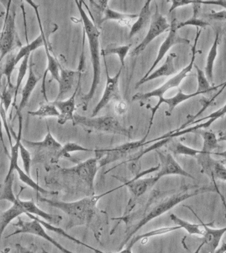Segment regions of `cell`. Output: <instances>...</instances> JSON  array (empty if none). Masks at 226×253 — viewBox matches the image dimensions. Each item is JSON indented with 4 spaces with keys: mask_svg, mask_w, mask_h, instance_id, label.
<instances>
[{
    "mask_svg": "<svg viewBox=\"0 0 226 253\" xmlns=\"http://www.w3.org/2000/svg\"><path fill=\"white\" fill-rule=\"evenodd\" d=\"M124 187V184L101 195H91L73 202H63L39 197V201L47 204L51 207L60 210L69 217L68 228L75 225L87 224L90 223L95 216L97 205L99 200L109 194Z\"/></svg>",
    "mask_w": 226,
    "mask_h": 253,
    "instance_id": "6da1fadb",
    "label": "cell"
},
{
    "mask_svg": "<svg viewBox=\"0 0 226 253\" xmlns=\"http://www.w3.org/2000/svg\"><path fill=\"white\" fill-rule=\"evenodd\" d=\"M81 22L83 25L84 33L88 40L89 52H90L91 65L93 69V81L89 92L83 97V110L86 111L90 101L96 92L97 87L101 82V65L100 51V31L94 22L91 21L83 8L82 1H75Z\"/></svg>",
    "mask_w": 226,
    "mask_h": 253,
    "instance_id": "7a4b0ae2",
    "label": "cell"
},
{
    "mask_svg": "<svg viewBox=\"0 0 226 253\" xmlns=\"http://www.w3.org/2000/svg\"><path fill=\"white\" fill-rule=\"evenodd\" d=\"M210 191H216V187L214 189L208 187H191L189 189L182 190L178 193L167 197L166 199L163 200L160 203L155 206L147 214L144 215V217L138 221V223L129 232L124 242H123L122 245H126L128 243L129 239L132 238L135 233L138 232L144 225L148 224L149 222L154 220V219L164 214L167 211H170V210L173 209L174 207H176L182 202L196 197L200 194L205 193Z\"/></svg>",
    "mask_w": 226,
    "mask_h": 253,
    "instance_id": "3957f363",
    "label": "cell"
},
{
    "mask_svg": "<svg viewBox=\"0 0 226 253\" xmlns=\"http://www.w3.org/2000/svg\"><path fill=\"white\" fill-rule=\"evenodd\" d=\"M73 126H80L86 131L105 132L132 138V126L126 127L115 117L104 116L89 117L74 114L72 121Z\"/></svg>",
    "mask_w": 226,
    "mask_h": 253,
    "instance_id": "277c9868",
    "label": "cell"
},
{
    "mask_svg": "<svg viewBox=\"0 0 226 253\" xmlns=\"http://www.w3.org/2000/svg\"><path fill=\"white\" fill-rule=\"evenodd\" d=\"M200 33H201V29L197 28L196 29V35L195 40H194V45L192 47L191 60H190L188 65H186L179 73H176L173 77L169 79L164 84L158 87V88L154 89V90L150 91V92L137 93V94H134L132 96V100L134 101H134L135 102L136 101H144L152 98H158L159 100H161V99L164 98V94L168 90L179 86L183 79L187 77L188 73H190L192 71V68H193L196 53L200 52V51L196 50V45H197L198 40L199 39Z\"/></svg>",
    "mask_w": 226,
    "mask_h": 253,
    "instance_id": "5b68a950",
    "label": "cell"
},
{
    "mask_svg": "<svg viewBox=\"0 0 226 253\" xmlns=\"http://www.w3.org/2000/svg\"><path fill=\"white\" fill-rule=\"evenodd\" d=\"M148 137V136L145 134L142 139L136 141L126 142L114 148H101L93 150L95 158L98 161L99 168L128 158L131 154H138L142 150L143 146L150 143V141L146 142Z\"/></svg>",
    "mask_w": 226,
    "mask_h": 253,
    "instance_id": "8992f818",
    "label": "cell"
},
{
    "mask_svg": "<svg viewBox=\"0 0 226 253\" xmlns=\"http://www.w3.org/2000/svg\"><path fill=\"white\" fill-rule=\"evenodd\" d=\"M16 5L13 1L6 2V11L3 28L0 33V61L18 45L16 32Z\"/></svg>",
    "mask_w": 226,
    "mask_h": 253,
    "instance_id": "52a82bcc",
    "label": "cell"
},
{
    "mask_svg": "<svg viewBox=\"0 0 226 253\" xmlns=\"http://www.w3.org/2000/svg\"><path fill=\"white\" fill-rule=\"evenodd\" d=\"M99 169L96 158H89L70 168H61V173L80 180L88 189L91 195H95V177Z\"/></svg>",
    "mask_w": 226,
    "mask_h": 253,
    "instance_id": "ba28073f",
    "label": "cell"
},
{
    "mask_svg": "<svg viewBox=\"0 0 226 253\" xmlns=\"http://www.w3.org/2000/svg\"><path fill=\"white\" fill-rule=\"evenodd\" d=\"M26 3H29L30 6L34 9L35 11L36 17L38 23H39L40 31L43 33L44 39V48H45L46 55H47V69L44 73L43 77V83H42V93H43L44 98H45L46 102H49L48 100L47 96V90H46V79H47V75L48 73H51L52 78L57 81L58 83L59 78V61L57 60L56 57L52 53L51 46H50L49 42V35H47L44 30L43 23H42L41 15L39 11V5L33 1H27Z\"/></svg>",
    "mask_w": 226,
    "mask_h": 253,
    "instance_id": "9c48e42d",
    "label": "cell"
},
{
    "mask_svg": "<svg viewBox=\"0 0 226 253\" xmlns=\"http://www.w3.org/2000/svg\"><path fill=\"white\" fill-rule=\"evenodd\" d=\"M15 227H17V229L11 234L8 235L6 238H9L14 236V235L19 234H30L35 235V236L41 237V238L45 239L52 245H54L63 253H75L71 251L67 250L64 247L53 239L51 235L48 234L47 231H45V227L43 226L37 220L32 219L30 221H25L22 220L21 217H18L17 223H13Z\"/></svg>",
    "mask_w": 226,
    "mask_h": 253,
    "instance_id": "30bf717a",
    "label": "cell"
},
{
    "mask_svg": "<svg viewBox=\"0 0 226 253\" xmlns=\"http://www.w3.org/2000/svg\"><path fill=\"white\" fill-rule=\"evenodd\" d=\"M170 27V25L168 23L166 17L160 13L158 6L156 4V11H155L154 15L152 16L148 33L143 41L131 51L130 56H138L156 38L162 35L165 32L169 31Z\"/></svg>",
    "mask_w": 226,
    "mask_h": 253,
    "instance_id": "8fae6325",
    "label": "cell"
},
{
    "mask_svg": "<svg viewBox=\"0 0 226 253\" xmlns=\"http://www.w3.org/2000/svg\"><path fill=\"white\" fill-rule=\"evenodd\" d=\"M103 57L105 66V73H106V84H105L104 92L99 100L98 104L96 105L91 113V117H95L103 108H104L111 100L118 101L122 100L120 88H119V81L121 73H122V67L116 73L114 76L111 77L109 75L108 67H107V61L105 56Z\"/></svg>",
    "mask_w": 226,
    "mask_h": 253,
    "instance_id": "7c38bea8",
    "label": "cell"
},
{
    "mask_svg": "<svg viewBox=\"0 0 226 253\" xmlns=\"http://www.w3.org/2000/svg\"><path fill=\"white\" fill-rule=\"evenodd\" d=\"M160 166H157L156 167L150 168L146 171H143L142 173L137 174L134 176V179L129 180L126 183H124V187H128L129 191L130 192L131 203L138 199L139 197H142L144 194L146 193L148 190L152 189L153 187L160 179L156 175L154 177L142 178L143 176L148 174L149 173H153V172L158 171Z\"/></svg>",
    "mask_w": 226,
    "mask_h": 253,
    "instance_id": "4fadbf2b",
    "label": "cell"
},
{
    "mask_svg": "<svg viewBox=\"0 0 226 253\" xmlns=\"http://www.w3.org/2000/svg\"><path fill=\"white\" fill-rule=\"evenodd\" d=\"M170 30H169L168 35L167 36L165 41L163 42L162 45H160L158 55H157L154 62L153 63L152 67H150L148 72L146 73V74L145 75L142 79H146L147 77H148L149 75L154 71L157 65L162 60L165 55L168 53V51H170V49L171 48L172 46L178 44V43L190 44V41L189 40L186 39L185 38L181 37L178 35L177 33V20H176V19H172L171 23H170Z\"/></svg>",
    "mask_w": 226,
    "mask_h": 253,
    "instance_id": "5bb4252c",
    "label": "cell"
},
{
    "mask_svg": "<svg viewBox=\"0 0 226 253\" xmlns=\"http://www.w3.org/2000/svg\"><path fill=\"white\" fill-rule=\"evenodd\" d=\"M89 3L99 16L97 27H101L107 21H116L125 25L131 20L137 19L138 17V14L123 13L111 9L108 5L109 1H90Z\"/></svg>",
    "mask_w": 226,
    "mask_h": 253,
    "instance_id": "9a60e30c",
    "label": "cell"
},
{
    "mask_svg": "<svg viewBox=\"0 0 226 253\" xmlns=\"http://www.w3.org/2000/svg\"><path fill=\"white\" fill-rule=\"evenodd\" d=\"M211 155L200 151L195 158L201 168L202 173L208 175L216 186L217 180L226 181V167L222 161L214 159Z\"/></svg>",
    "mask_w": 226,
    "mask_h": 253,
    "instance_id": "2e32d148",
    "label": "cell"
},
{
    "mask_svg": "<svg viewBox=\"0 0 226 253\" xmlns=\"http://www.w3.org/2000/svg\"><path fill=\"white\" fill-rule=\"evenodd\" d=\"M83 55L81 53L80 62H79L78 69L77 71L70 70L65 68L62 65L59 64V78L58 81V93L55 100H63L68 96L71 90H72L75 84H77L79 79L81 77L83 69Z\"/></svg>",
    "mask_w": 226,
    "mask_h": 253,
    "instance_id": "e0dca14e",
    "label": "cell"
},
{
    "mask_svg": "<svg viewBox=\"0 0 226 253\" xmlns=\"http://www.w3.org/2000/svg\"><path fill=\"white\" fill-rule=\"evenodd\" d=\"M158 153L159 160L160 163L159 164L158 173H156L157 177L162 179V177L169 175H179L182 177L190 178L194 179V176L188 173L186 170L180 166V164L176 161L173 156L170 153H165V152L156 150Z\"/></svg>",
    "mask_w": 226,
    "mask_h": 253,
    "instance_id": "ac0fdd59",
    "label": "cell"
},
{
    "mask_svg": "<svg viewBox=\"0 0 226 253\" xmlns=\"http://www.w3.org/2000/svg\"><path fill=\"white\" fill-rule=\"evenodd\" d=\"M24 146L28 149L36 153H48L52 156V159L61 148V144L52 134L49 125L47 124V133L45 138L41 141H31V140L22 139ZM51 159V160H52Z\"/></svg>",
    "mask_w": 226,
    "mask_h": 253,
    "instance_id": "d6986e66",
    "label": "cell"
},
{
    "mask_svg": "<svg viewBox=\"0 0 226 253\" xmlns=\"http://www.w3.org/2000/svg\"><path fill=\"white\" fill-rule=\"evenodd\" d=\"M81 77L79 79L78 83L75 87L73 94L68 97L66 100L54 101L53 104L56 107L58 110L59 116L57 118V123L59 125H64L65 123L71 121L72 122L74 113L76 111L75 106V97H76L77 91L81 85Z\"/></svg>",
    "mask_w": 226,
    "mask_h": 253,
    "instance_id": "ffe728a7",
    "label": "cell"
},
{
    "mask_svg": "<svg viewBox=\"0 0 226 253\" xmlns=\"http://www.w3.org/2000/svg\"><path fill=\"white\" fill-rule=\"evenodd\" d=\"M41 80V77L37 76L35 71H34V63L33 57H30L29 63V69H28V77L25 85L22 90L21 98L20 100L19 106L17 108L16 112V116H19L21 115L22 112L25 107L27 106L28 102L30 98H31L33 91L35 90L38 83Z\"/></svg>",
    "mask_w": 226,
    "mask_h": 253,
    "instance_id": "44dd1931",
    "label": "cell"
},
{
    "mask_svg": "<svg viewBox=\"0 0 226 253\" xmlns=\"http://www.w3.org/2000/svg\"><path fill=\"white\" fill-rule=\"evenodd\" d=\"M226 114V104L224 105L222 108L216 111L215 112L212 113V114L209 115V116L200 119V120L196 121L195 122H192L189 126H190V125L195 124L196 123L204 122V121L207 120L206 122L202 123V124H200L196 125L195 126H190L189 128H184V129L179 130V131H175V130L170 131V137H177V136L183 135V134L192 133V132H194L196 130L198 129H206V128H209L216 120H219L220 118H222V117L225 116Z\"/></svg>",
    "mask_w": 226,
    "mask_h": 253,
    "instance_id": "7402d4cb",
    "label": "cell"
},
{
    "mask_svg": "<svg viewBox=\"0 0 226 253\" xmlns=\"http://www.w3.org/2000/svg\"><path fill=\"white\" fill-rule=\"evenodd\" d=\"M176 54L174 53H170L168 55L166 61L163 63L162 66L152 73L146 79H141L138 83H136L135 88H137L145 83L150 82L154 79L160 78L163 77H170L176 73V69L174 67V59L176 58Z\"/></svg>",
    "mask_w": 226,
    "mask_h": 253,
    "instance_id": "603a6c76",
    "label": "cell"
},
{
    "mask_svg": "<svg viewBox=\"0 0 226 253\" xmlns=\"http://www.w3.org/2000/svg\"><path fill=\"white\" fill-rule=\"evenodd\" d=\"M26 213L27 211L22 203V200L18 197L17 201L12 205L9 209L3 211L0 210V240H1L4 231L5 230L10 223L23 213Z\"/></svg>",
    "mask_w": 226,
    "mask_h": 253,
    "instance_id": "cb8c5ba5",
    "label": "cell"
},
{
    "mask_svg": "<svg viewBox=\"0 0 226 253\" xmlns=\"http://www.w3.org/2000/svg\"><path fill=\"white\" fill-rule=\"evenodd\" d=\"M205 233L203 235L204 245H207L210 253H214L217 250L221 243L222 237L226 233V227L222 228L214 229L210 227L211 223H204Z\"/></svg>",
    "mask_w": 226,
    "mask_h": 253,
    "instance_id": "d4e9b609",
    "label": "cell"
},
{
    "mask_svg": "<svg viewBox=\"0 0 226 253\" xmlns=\"http://www.w3.org/2000/svg\"><path fill=\"white\" fill-rule=\"evenodd\" d=\"M19 120V129H18V134L15 137V144L11 146V151L9 154V166L7 175L5 177V181H7L11 175H13L14 171H15V168L18 164V159L19 156V146L21 142L22 131H23V117L22 115L18 116Z\"/></svg>",
    "mask_w": 226,
    "mask_h": 253,
    "instance_id": "484cf974",
    "label": "cell"
},
{
    "mask_svg": "<svg viewBox=\"0 0 226 253\" xmlns=\"http://www.w3.org/2000/svg\"><path fill=\"white\" fill-rule=\"evenodd\" d=\"M22 203H23L27 213L35 215V216L39 217V218L43 219V220L47 221L51 224H58L62 220L63 217L61 215L46 212V211L40 209L39 207H38V206L36 205L33 200H30V201H23L22 200Z\"/></svg>",
    "mask_w": 226,
    "mask_h": 253,
    "instance_id": "4316f807",
    "label": "cell"
},
{
    "mask_svg": "<svg viewBox=\"0 0 226 253\" xmlns=\"http://www.w3.org/2000/svg\"><path fill=\"white\" fill-rule=\"evenodd\" d=\"M151 3H152V1H150V0L145 2L140 13L138 14L136 21L131 27L128 35L129 39H132L150 23L151 18H152V12H151L150 9Z\"/></svg>",
    "mask_w": 226,
    "mask_h": 253,
    "instance_id": "83f0119b",
    "label": "cell"
},
{
    "mask_svg": "<svg viewBox=\"0 0 226 253\" xmlns=\"http://www.w3.org/2000/svg\"><path fill=\"white\" fill-rule=\"evenodd\" d=\"M192 212L199 219L200 223H190L189 221L184 220V219L180 218L177 215L172 213L170 215V218L177 226L180 227V229H183L190 235H200V236H203L204 233H205V229H204V225L203 221L200 220L199 217L196 214L193 210L188 207Z\"/></svg>",
    "mask_w": 226,
    "mask_h": 253,
    "instance_id": "f1b7e54d",
    "label": "cell"
},
{
    "mask_svg": "<svg viewBox=\"0 0 226 253\" xmlns=\"http://www.w3.org/2000/svg\"><path fill=\"white\" fill-rule=\"evenodd\" d=\"M220 33L218 32L216 34L215 40H214L213 44H212L211 48H210L209 53L206 59L205 66V75L206 78L209 81L210 84H213L214 82V62L218 55V45H219Z\"/></svg>",
    "mask_w": 226,
    "mask_h": 253,
    "instance_id": "f546056e",
    "label": "cell"
},
{
    "mask_svg": "<svg viewBox=\"0 0 226 253\" xmlns=\"http://www.w3.org/2000/svg\"><path fill=\"white\" fill-rule=\"evenodd\" d=\"M92 151H93V150L83 147V146L76 143V142H68L61 146L59 151L56 154L55 157L51 160V162L53 164H56L59 160L62 159V158H71V152Z\"/></svg>",
    "mask_w": 226,
    "mask_h": 253,
    "instance_id": "4dcf8cb0",
    "label": "cell"
},
{
    "mask_svg": "<svg viewBox=\"0 0 226 253\" xmlns=\"http://www.w3.org/2000/svg\"><path fill=\"white\" fill-rule=\"evenodd\" d=\"M196 133L199 134L203 139V145L200 151L204 153H213L214 150L218 147V140L214 132L206 129H198L196 130Z\"/></svg>",
    "mask_w": 226,
    "mask_h": 253,
    "instance_id": "1f68e13d",
    "label": "cell"
},
{
    "mask_svg": "<svg viewBox=\"0 0 226 253\" xmlns=\"http://www.w3.org/2000/svg\"><path fill=\"white\" fill-rule=\"evenodd\" d=\"M29 116L37 117L40 118H58L59 116L58 110L55 106L53 102H42L40 104L39 109L35 111H29L27 112Z\"/></svg>",
    "mask_w": 226,
    "mask_h": 253,
    "instance_id": "d6a6232c",
    "label": "cell"
},
{
    "mask_svg": "<svg viewBox=\"0 0 226 253\" xmlns=\"http://www.w3.org/2000/svg\"><path fill=\"white\" fill-rule=\"evenodd\" d=\"M44 47V39L43 33L40 31L39 37L36 38L31 43L27 42V45L20 48L17 53H16L15 64L17 65L20 61L28 55H31L32 52L39 49L40 47Z\"/></svg>",
    "mask_w": 226,
    "mask_h": 253,
    "instance_id": "836d02e7",
    "label": "cell"
},
{
    "mask_svg": "<svg viewBox=\"0 0 226 253\" xmlns=\"http://www.w3.org/2000/svg\"><path fill=\"white\" fill-rule=\"evenodd\" d=\"M166 146L174 155H184L196 158L198 154L200 153L199 150L190 148L179 141H172V139L166 144Z\"/></svg>",
    "mask_w": 226,
    "mask_h": 253,
    "instance_id": "e575fe53",
    "label": "cell"
},
{
    "mask_svg": "<svg viewBox=\"0 0 226 253\" xmlns=\"http://www.w3.org/2000/svg\"><path fill=\"white\" fill-rule=\"evenodd\" d=\"M200 5H201V3H200V1H195V3L192 4L193 14H192V17L185 21L178 23V30L181 29L182 27H186V26H194V27H196L198 29L200 28V29H201L210 25L208 22L202 21V20H200L198 18V15H199L200 7H201Z\"/></svg>",
    "mask_w": 226,
    "mask_h": 253,
    "instance_id": "d590c367",
    "label": "cell"
},
{
    "mask_svg": "<svg viewBox=\"0 0 226 253\" xmlns=\"http://www.w3.org/2000/svg\"><path fill=\"white\" fill-rule=\"evenodd\" d=\"M15 171L17 172L18 175H19L20 181L23 182L25 185L29 186V187L32 188L37 193L43 194V195H55L57 194V192L49 191L47 190L43 189V187H41L37 183H36L35 181L29 175H28L27 173L23 169H22L19 166H17L15 168Z\"/></svg>",
    "mask_w": 226,
    "mask_h": 253,
    "instance_id": "8d00e7d4",
    "label": "cell"
},
{
    "mask_svg": "<svg viewBox=\"0 0 226 253\" xmlns=\"http://www.w3.org/2000/svg\"><path fill=\"white\" fill-rule=\"evenodd\" d=\"M180 229V227L176 225V226L165 227H162V228L155 229V230L149 231V232L144 233V234L137 235V236L133 237L132 239H130V241H128L127 246L132 247H132L134 246V245L139 241L150 238V237L158 236V235H162L166 234V233L173 232V231L178 230V229Z\"/></svg>",
    "mask_w": 226,
    "mask_h": 253,
    "instance_id": "74e56055",
    "label": "cell"
},
{
    "mask_svg": "<svg viewBox=\"0 0 226 253\" xmlns=\"http://www.w3.org/2000/svg\"><path fill=\"white\" fill-rule=\"evenodd\" d=\"M30 57H31V55H28L24 57L19 67L17 80H16L15 85V96H14L13 102L12 103V108L15 107V105L17 103V96L18 94H19L20 88H21L22 83H23V79L25 78L26 74H27L28 69H29Z\"/></svg>",
    "mask_w": 226,
    "mask_h": 253,
    "instance_id": "f35d334b",
    "label": "cell"
},
{
    "mask_svg": "<svg viewBox=\"0 0 226 253\" xmlns=\"http://www.w3.org/2000/svg\"><path fill=\"white\" fill-rule=\"evenodd\" d=\"M132 47V44H127L124 45H120L117 47L107 46L105 49L101 50V54L103 56H106L109 55H116L118 57L119 60L121 63V67L122 68L125 67V59L127 55L128 54L129 51Z\"/></svg>",
    "mask_w": 226,
    "mask_h": 253,
    "instance_id": "ab89813d",
    "label": "cell"
},
{
    "mask_svg": "<svg viewBox=\"0 0 226 253\" xmlns=\"http://www.w3.org/2000/svg\"><path fill=\"white\" fill-rule=\"evenodd\" d=\"M15 56V53H10L5 57L6 59L3 66H1L2 72H3V76L5 77L6 79L5 84L8 86L13 85L11 81V76L16 66Z\"/></svg>",
    "mask_w": 226,
    "mask_h": 253,
    "instance_id": "60d3db41",
    "label": "cell"
},
{
    "mask_svg": "<svg viewBox=\"0 0 226 253\" xmlns=\"http://www.w3.org/2000/svg\"><path fill=\"white\" fill-rule=\"evenodd\" d=\"M194 66H195L196 73H197L198 88L196 91L204 92V94H206V93L210 92V91L216 90V89H218L219 87L223 86L224 83L218 85V86H211L209 81H208L207 78H206L205 73L201 70L197 65H195Z\"/></svg>",
    "mask_w": 226,
    "mask_h": 253,
    "instance_id": "b9f144b4",
    "label": "cell"
},
{
    "mask_svg": "<svg viewBox=\"0 0 226 253\" xmlns=\"http://www.w3.org/2000/svg\"><path fill=\"white\" fill-rule=\"evenodd\" d=\"M14 179V174L7 180L4 181V188L3 192L0 195V201H7L12 204L17 201V197H15L13 190V183Z\"/></svg>",
    "mask_w": 226,
    "mask_h": 253,
    "instance_id": "7bdbcfd3",
    "label": "cell"
},
{
    "mask_svg": "<svg viewBox=\"0 0 226 253\" xmlns=\"http://www.w3.org/2000/svg\"><path fill=\"white\" fill-rule=\"evenodd\" d=\"M14 96H15V85H11V86H8L6 84L4 85L1 98H0L1 100L0 102L3 104L6 112L9 110L11 102H13Z\"/></svg>",
    "mask_w": 226,
    "mask_h": 253,
    "instance_id": "ee69618b",
    "label": "cell"
},
{
    "mask_svg": "<svg viewBox=\"0 0 226 253\" xmlns=\"http://www.w3.org/2000/svg\"><path fill=\"white\" fill-rule=\"evenodd\" d=\"M19 154L20 156H21L22 162H23L24 171H25L28 175H31L32 163L31 152L24 146L22 140L19 146Z\"/></svg>",
    "mask_w": 226,
    "mask_h": 253,
    "instance_id": "f6af8a7d",
    "label": "cell"
},
{
    "mask_svg": "<svg viewBox=\"0 0 226 253\" xmlns=\"http://www.w3.org/2000/svg\"><path fill=\"white\" fill-rule=\"evenodd\" d=\"M6 114L7 112H5V108L3 106V104L0 102V116H1L2 122H3V127L5 128L6 134H7L8 140H9L10 145L11 146L13 145V142H12V136H11V130L10 128L9 125L7 121V118H6Z\"/></svg>",
    "mask_w": 226,
    "mask_h": 253,
    "instance_id": "bcb514c9",
    "label": "cell"
},
{
    "mask_svg": "<svg viewBox=\"0 0 226 253\" xmlns=\"http://www.w3.org/2000/svg\"><path fill=\"white\" fill-rule=\"evenodd\" d=\"M114 112L118 116H122L128 112V106L126 101L122 100L116 101L114 107Z\"/></svg>",
    "mask_w": 226,
    "mask_h": 253,
    "instance_id": "7dc6e473",
    "label": "cell"
},
{
    "mask_svg": "<svg viewBox=\"0 0 226 253\" xmlns=\"http://www.w3.org/2000/svg\"><path fill=\"white\" fill-rule=\"evenodd\" d=\"M168 2L171 3L170 10H169V13H171L174 9H177L178 7L195 3V1H190V0H172V1Z\"/></svg>",
    "mask_w": 226,
    "mask_h": 253,
    "instance_id": "c3c4849f",
    "label": "cell"
},
{
    "mask_svg": "<svg viewBox=\"0 0 226 253\" xmlns=\"http://www.w3.org/2000/svg\"><path fill=\"white\" fill-rule=\"evenodd\" d=\"M218 142H226V130L224 131L219 132V136L218 137ZM212 154L214 155L220 156V157L223 158L224 160H226V150L221 152H213Z\"/></svg>",
    "mask_w": 226,
    "mask_h": 253,
    "instance_id": "681fc988",
    "label": "cell"
},
{
    "mask_svg": "<svg viewBox=\"0 0 226 253\" xmlns=\"http://www.w3.org/2000/svg\"><path fill=\"white\" fill-rule=\"evenodd\" d=\"M34 245H31L30 247H26L22 246L20 244H16L15 248L17 249L18 253H36L37 249L35 247H33Z\"/></svg>",
    "mask_w": 226,
    "mask_h": 253,
    "instance_id": "f907efd6",
    "label": "cell"
},
{
    "mask_svg": "<svg viewBox=\"0 0 226 253\" xmlns=\"http://www.w3.org/2000/svg\"><path fill=\"white\" fill-rule=\"evenodd\" d=\"M206 17L214 20H226V11L214 12V13L207 14Z\"/></svg>",
    "mask_w": 226,
    "mask_h": 253,
    "instance_id": "816d5d0a",
    "label": "cell"
},
{
    "mask_svg": "<svg viewBox=\"0 0 226 253\" xmlns=\"http://www.w3.org/2000/svg\"><path fill=\"white\" fill-rule=\"evenodd\" d=\"M3 126V122H2L1 116H0V140H1L2 146H3L4 151H5V153L7 154V156H9V154L8 153L7 146H6L5 141H4Z\"/></svg>",
    "mask_w": 226,
    "mask_h": 253,
    "instance_id": "f5cc1de1",
    "label": "cell"
},
{
    "mask_svg": "<svg viewBox=\"0 0 226 253\" xmlns=\"http://www.w3.org/2000/svg\"><path fill=\"white\" fill-rule=\"evenodd\" d=\"M201 4H206V5H213L221 6L226 9V1L218 0V1H200Z\"/></svg>",
    "mask_w": 226,
    "mask_h": 253,
    "instance_id": "db71d44e",
    "label": "cell"
},
{
    "mask_svg": "<svg viewBox=\"0 0 226 253\" xmlns=\"http://www.w3.org/2000/svg\"><path fill=\"white\" fill-rule=\"evenodd\" d=\"M1 62V61H0V98H1L2 91H3L4 87L3 83H2V78H3V72H2Z\"/></svg>",
    "mask_w": 226,
    "mask_h": 253,
    "instance_id": "11a10c76",
    "label": "cell"
},
{
    "mask_svg": "<svg viewBox=\"0 0 226 253\" xmlns=\"http://www.w3.org/2000/svg\"><path fill=\"white\" fill-rule=\"evenodd\" d=\"M214 253H226V243L224 242L222 243L221 247H218Z\"/></svg>",
    "mask_w": 226,
    "mask_h": 253,
    "instance_id": "9f6ffc18",
    "label": "cell"
},
{
    "mask_svg": "<svg viewBox=\"0 0 226 253\" xmlns=\"http://www.w3.org/2000/svg\"><path fill=\"white\" fill-rule=\"evenodd\" d=\"M117 253H133L132 247L127 246L126 248L121 250L120 252Z\"/></svg>",
    "mask_w": 226,
    "mask_h": 253,
    "instance_id": "6f0895ef",
    "label": "cell"
},
{
    "mask_svg": "<svg viewBox=\"0 0 226 253\" xmlns=\"http://www.w3.org/2000/svg\"><path fill=\"white\" fill-rule=\"evenodd\" d=\"M216 192H217V193L218 194H219V195L220 196V198H221L222 203H223L224 207H225L226 209V202L225 201V199H224L223 195H222L221 192H220L219 189H218L217 190H216Z\"/></svg>",
    "mask_w": 226,
    "mask_h": 253,
    "instance_id": "680465c9",
    "label": "cell"
},
{
    "mask_svg": "<svg viewBox=\"0 0 226 253\" xmlns=\"http://www.w3.org/2000/svg\"><path fill=\"white\" fill-rule=\"evenodd\" d=\"M87 248L90 249V250H91V251H94V252L95 253H105L104 252H103V251H99V250H98V249L94 248V247L89 246V245H88V246H87Z\"/></svg>",
    "mask_w": 226,
    "mask_h": 253,
    "instance_id": "91938a15",
    "label": "cell"
},
{
    "mask_svg": "<svg viewBox=\"0 0 226 253\" xmlns=\"http://www.w3.org/2000/svg\"><path fill=\"white\" fill-rule=\"evenodd\" d=\"M204 245V243L203 242H202L201 244H200L199 246L198 247V248L196 249L195 252H194V253H200V251H201V249L202 247H203Z\"/></svg>",
    "mask_w": 226,
    "mask_h": 253,
    "instance_id": "94428289",
    "label": "cell"
},
{
    "mask_svg": "<svg viewBox=\"0 0 226 253\" xmlns=\"http://www.w3.org/2000/svg\"><path fill=\"white\" fill-rule=\"evenodd\" d=\"M9 251H10V249L7 248V249H5V250H4L3 251H2V252L1 253H8L9 252Z\"/></svg>",
    "mask_w": 226,
    "mask_h": 253,
    "instance_id": "6125c7cd",
    "label": "cell"
},
{
    "mask_svg": "<svg viewBox=\"0 0 226 253\" xmlns=\"http://www.w3.org/2000/svg\"><path fill=\"white\" fill-rule=\"evenodd\" d=\"M222 163H223L224 164H225V165L226 166V160H221Z\"/></svg>",
    "mask_w": 226,
    "mask_h": 253,
    "instance_id": "be15d7a7",
    "label": "cell"
},
{
    "mask_svg": "<svg viewBox=\"0 0 226 253\" xmlns=\"http://www.w3.org/2000/svg\"><path fill=\"white\" fill-rule=\"evenodd\" d=\"M43 253H48L47 251H46L45 250H44V249H43Z\"/></svg>",
    "mask_w": 226,
    "mask_h": 253,
    "instance_id": "e7e4bbea",
    "label": "cell"
}]
</instances>
